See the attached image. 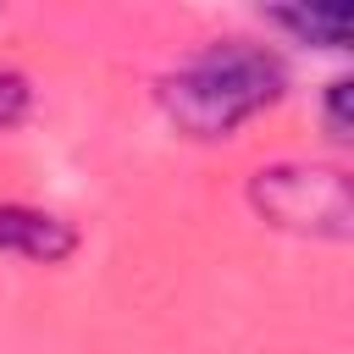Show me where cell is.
<instances>
[{
    "mask_svg": "<svg viewBox=\"0 0 354 354\" xmlns=\"http://www.w3.org/2000/svg\"><path fill=\"white\" fill-rule=\"evenodd\" d=\"M288 88H293L288 55L271 39L221 33L194 44L171 72H160L155 105L171 133L194 144H221V138H238L271 105H282Z\"/></svg>",
    "mask_w": 354,
    "mask_h": 354,
    "instance_id": "1",
    "label": "cell"
},
{
    "mask_svg": "<svg viewBox=\"0 0 354 354\" xmlns=\"http://www.w3.org/2000/svg\"><path fill=\"white\" fill-rule=\"evenodd\" d=\"M249 205L266 227L315 238V243H343L354 232V188L343 166L326 160H271L249 177Z\"/></svg>",
    "mask_w": 354,
    "mask_h": 354,
    "instance_id": "2",
    "label": "cell"
},
{
    "mask_svg": "<svg viewBox=\"0 0 354 354\" xmlns=\"http://www.w3.org/2000/svg\"><path fill=\"white\" fill-rule=\"evenodd\" d=\"M77 227L61 210L6 199L0 205V260H28V266H66L77 254Z\"/></svg>",
    "mask_w": 354,
    "mask_h": 354,
    "instance_id": "3",
    "label": "cell"
},
{
    "mask_svg": "<svg viewBox=\"0 0 354 354\" xmlns=\"http://www.w3.org/2000/svg\"><path fill=\"white\" fill-rule=\"evenodd\" d=\"M260 22L271 33H282L288 44H304V50H343L348 44V11L343 6H271V11H260Z\"/></svg>",
    "mask_w": 354,
    "mask_h": 354,
    "instance_id": "4",
    "label": "cell"
},
{
    "mask_svg": "<svg viewBox=\"0 0 354 354\" xmlns=\"http://www.w3.org/2000/svg\"><path fill=\"white\" fill-rule=\"evenodd\" d=\"M348 94H354V83H348L343 72L321 83V133H326L332 144H348V138H354V116H348Z\"/></svg>",
    "mask_w": 354,
    "mask_h": 354,
    "instance_id": "5",
    "label": "cell"
},
{
    "mask_svg": "<svg viewBox=\"0 0 354 354\" xmlns=\"http://www.w3.org/2000/svg\"><path fill=\"white\" fill-rule=\"evenodd\" d=\"M28 111H33V83H28L22 72L0 66V133L22 127V122H28Z\"/></svg>",
    "mask_w": 354,
    "mask_h": 354,
    "instance_id": "6",
    "label": "cell"
}]
</instances>
